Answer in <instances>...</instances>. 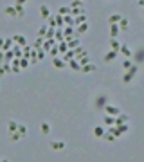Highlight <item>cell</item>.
I'll return each mask as SVG.
<instances>
[{"instance_id":"1","label":"cell","mask_w":144,"mask_h":162,"mask_svg":"<svg viewBox=\"0 0 144 162\" xmlns=\"http://www.w3.org/2000/svg\"><path fill=\"white\" fill-rule=\"evenodd\" d=\"M135 74H137V67H135V65H131V69H130L124 76H122V81H124V83H130L133 78H135Z\"/></svg>"},{"instance_id":"15","label":"cell","mask_w":144,"mask_h":162,"mask_svg":"<svg viewBox=\"0 0 144 162\" xmlns=\"http://www.w3.org/2000/svg\"><path fill=\"white\" fill-rule=\"evenodd\" d=\"M94 70H96V65H92V63H87V65H83V67H81V72H85V74L94 72Z\"/></svg>"},{"instance_id":"46","label":"cell","mask_w":144,"mask_h":162,"mask_svg":"<svg viewBox=\"0 0 144 162\" xmlns=\"http://www.w3.org/2000/svg\"><path fill=\"white\" fill-rule=\"evenodd\" d=\"M38 50V60H43V56H45V50H42V49H36Z\"/></svg>"},{"instance_id":"49","label":"cell","mask_w":144,"mask_h":162,"mask_svg":"<svg viewBox=\"0 0 144 162\" xmlns=\"http://www.w3.org/2000/svg\"><path fill=\"white\" fill-rule=\"evenodd\" d=\"M139 6H141V7H144V0H139Z\"/></svg>"},{"instance_id":"35","label":"cell","mask_w":144,"mask_h":162,"mask_svg":"<svg viewBox=\"0 0 144 162\" xmlns=\"http://www.w3.org/2000/svg\"><path fill=\"white\" fill-rule=\"evenodd\" d=\"M54 32H56V31H54V27H49V29H47V34H45V40H52Z\"/></svg>"},{"instance_id":"30","label":"cell","mask_w":144,"mask_h":162,"mask_svg":"<svg viewBox=\"0 0 144 162\" xmlns=\"http://www.w3.org/2000/svg\"><path fill=\"white\" fill-rule=\"evenodd\" d=\"M103 133H105V128H103V126H96L94 128V135L96 137H103Z\"/></svg>"},{"instance_id":"10","label":"cell","mask_w":144,"mask_h":162,"mask_svg":"<svg viewBox=\"0 0 144 162\" xmlns=\"http://www.w3.org/2000/svg\"><path fill=\"white\" fill-rule=\"evenodd\" d=\"M63 148H65L63 140H52V142H50V149H63Z\"/></svg>"},{"instance_id":"3","label":"cell","mask_w":144,"mask_h":162,"mask_svg":"<svg viewBox=\"0 0 144 162\" xmlns=\"http://www.w3.org/2000/svg\"><path fill=\"white\" fill-rule=\"evenodd\" d=\"M115 58H117V50H112V49H110V50H108V52L105 54V61H106V63L114 61Z\"/></svg>"},{"instance_id":"11","label":"cell","mask_w":144,"mask_h":162,"mask_svg":"<svg viewBox=\"0 0 144 162\" xmlns=\"http://www.w3.org/2000/svg\"><path fill=\"white\" fill-rule=\"evenodd\" d=\"M54 40L59 43V41H65V34H63V29H59L58 27V31L54 32Z\"/></svg>"},{"instance_id":"29","label":"cell","mask_w":144,"mask_h":162,"mask_svg":"<svg viewBox=\"0 0 144 162\" xmlns=\"http://www.w3.org/2000/svg\"><path fill=\"white\" fill-rule=\"evenodd\" d=\"M49 54H50V56H52V58H56L58 54H59V47H58V43H56V45H52V49L49 50Z\"/></svg>"},{"instance_id":"31","label":"cell","mask_w":144,"mask_h":162,"mask_svg":"<svg viewBox=\"0 0 144 162\" xmlns=\"http://www.w3.org/2000/svg\"><path fill=\"white\" fill-rule=\"evenodd\" d=\"M15 9H16V13H18V18H22L25 13H24V7H22V4H15Z\"/></svg>"},{"instance_id":"39","label":"cell","mask_w":144,"mask_h":162,"mask_svg":"<svg viewBox=\"0 0 144 162\" xmlns=\"http://www.w3.org/2000/svg\"><path fill=\"white\" fill-rule=\"evenodd\" d=\"M27 65H29V60H27L25 56H24V58H20V69H25Z\"/></svg>"},{"instance_id":"8","label":"cell","mask_w":144,"mask_h":162,"mask_svg":"<svg viewBox=\"0 0 144 162\" xmlns=\"http://www.w3.org/2000/svg\"><path fill=\"white\" fill-rule=\"evenodd\" d=\"M52 65L56 69H63V67H67V61L65 60H59V58H52Z\"/></svg>"},{"instance_id":"25","label":"cell","mask_w":144,"mask_h":162,"mask_svg":"<svg viewBox=\"0 0 144 162\" xmlns=\"http://www.w3.org/2000/svg\"><path fill=\"white\" fill-rule=\"evenodd\" d=\"M11 38H13V41H18V43H20L22 47L25 45V38H24V36H20V34H15V36H11Z\"/></svg>"},{"instance_id":"16","label":"cell","mask_w":144,"mask_h":162,"mask_svg":"<svg viewBox=\"0 0 144 162\" xmlns=\"http://www.w3.org/2000/svg\"><path fill=\"white\" fill-rule=\"evenodd\" d=\"M69 67H70L72 70H78V72H81V65H79V63H78V61H76L74 58L70 60V63H69Z\"/></svg>"},{"instance_id":"32","label":"cell","mask_w":144,"mask_h":162,"mask_svg":"<svg viewBox=\"0 0 144 162\" xmlns=\"http://www.w3.org/2000/svg\"><path fill=\"white\" fill-rule=\"evenodd\" d=\"M58 15H70V7L69 6H63L58 9Z\"/></svg>"},{"instance_id":"20","label":"cell","mask_w":144,"mask_h":162,"mask_svg":"<svg viewBox=\"0 0 144 162\" xmlns=\"http://www.w3.org/2000/svg\"><path fill=\"white\" fill-rule=\"evenodd\" d=\"M121 18H122V15H112V16L108 18V24H119Z\"/></svg>"},{"instance_id":"12","label":"cell","mask_w":144,"mask_h":162,"mask_svg":"<svg viewBox=\"0 0 144 162\" xmlns=\"http://www.w3.org/2000/svg\"><path fill=\"white\" fill-rule=\"evenodd\" d=\"M128 27H130V22H128V18H124V16H122V18H121V22H119V29H121V31H128Z\"/></svg>"},{"instance_id":"33","label":"cell","mask_w":144,"mask_h":162,"mask_svg":"<svg viewBox=\"0 0 144 162\" xmlns=\"http://www.w3.org/2000/svg\"><path fill=\"white\" fill-rule=\"evenodd\" d=\"M47 22H49V27H54L56 29V15H50L47 18Z\"/></svg>"},{"instance_id":"22","label":"cell","mask_w":144,"mask_h":162,"mask_svg":"<svg viewBox=\"0 0 144 162\" xmlns=\"http://www.w3.org/2000/svg\"><path fill=\"white\" fill-rule=\"evenodd\" d=\"M56 25L59 29H63L65 27V22H63V15H56Z\"/></svg>"},{"instance_id":"2","label":"cell","mask_w":144,"mask_h":162,"mask_svg":"<svg viewBox=\"0 0 144 162\" xmlns=\"http://www.w3.org/2000/svg\"><path fill=\"white\" fill-rule=\"evenodd\" d=\"M105 112L108 114V115H114V117H117L119 114H121V110L117 106H114V104H105Z\"/></svg>"},{"instance_id":"38","label":"cell","mask_w":144,"mask_h":162,"mask_svg":"<svg viewBox=\"0 0 144 162\" xmlns=\"http://www.w3.org/2000/svg\"><path fill=\"white\" fill-rule=\"evenodd\" d=\"M59 52H67L69 50V47H67V41H59Z\"/></svg>"},{"instance_id":"45","label":"cell","mask_w":144,"mask_h":162,"mask_svg":"<svg viewBox=\"0 0 144 162\" xmlns=\"http://www.w3.org/2000/svg\"><path fill=\"white\" fill-rule=\"evenodd\" d=\"M13 52H15V56H16V58H22V50H20L18 47H15V49H13Z\"/></svg>"},{"instance_id":"34","label":"cell","mask_w":144,"mask_h":162,"mask_svg":"<svg viewBox=\"0 0 144 162\" xmlns=\"http://www.w3.org/2000/svg\"><path fill=\"white\" fill-rule=\"evenodd\" d=\"M16 132L22 135V137H25V135H27V128H25L24 124H18V130H16Z\"/></svg>"},{"instance_id":"24","label":"cell","mask_w":144,"mask_h":162,"mask_svg":"<svg viewBox=\"0 0 144 162\" xmlns=\"http://www.w3.org/2000/svg\"><path fill=\"white\" fill-rule=\"evenodd\" d=\"M85 22H87V16H85V15H79V16H76V18H74V25L85 24Z\"/></svg>"},{"instance_id":"19","label":"cell","mask_w":144,"mask_h":162,"mask_svg":"<svg viewBox=\"0 0 144 162\" xmlns=\"http://www.w3.org/2000/svg\"><path fill=\"white\" fill-rule=\"evenodd\" d=\"M70 15H85V7H70Z\"/></svg>"},{"instance_id":"18","label":"cell","mask_w":144,"mask_h":162,"mask_svg":"<svg viewBox=\"0 0 144 162\" xmlns=\"http://www.w3.org/2000/svg\"><path fill=\"white\" fill-rule=\"evenodd\" d=\"M7 130H9V133H13V132H16V130H18V123H15L13 119H11V121L7 123Z\"/></svg>"},{"instance_id":"40","label":"cell","mask_w":144,"mask_h":162,"mask_svg":"<svg viewBox=\"0 0 144 162\" xmlns=\"http://www.w3.org/2000/svg\"><path fill=\"white\" fill-rule=\"evenodd\" d=\"M20 139H24V137L20 135L18 132H13V133H11V140H13V142H16V140H20Z\"/></svg>"},{"instance_id":"6","label":"cell","mask_w":144,"mask_h":162,"mask_svg":"<svg viewBox=\"0 0 144 162\" xmlns=\"http://www.w3.org/2000/svg\"><path fill=\"white\" fill-rule=\"evenodd\" d=\"M11 70H13L15 74L22 72V69H20V58H15V60H13V63H11Z\"/></svg>"},{"instance_id":"9","label":"cell","mask_w":144,"mask_h":162,"mask_svg":"<svg viewBox=\"0 0 144 162\" xmlns=\"http://www.w3.org/2000/svg\"><path fill=\"white\" fill-rule=\"evenodd\" d=\"M40 16H42L43 20H47L50 16V11H49V6H42L40 7Z\"/></svg>"},{"instance_id":"21","label":"cell","mask_w":144,"mask_h":162,"mask_svg":"<svg viewBox=\"0 0 144 162\" xmlns=\"http://www.w3.org/2000/svg\"><path fill=\"white\" fill-rule=\"evenodd\" d=\"M40 132H42L43 135H47V133L50 132V126H49V123H42V124H40Z\"/></svg>"},{"instance_id":"7","label":"cell","mask_w":144,"mask_h":162,"mask_svg":"<svg viewBox=\"0 0 144 162\" xmlns=\"http://www.w3.org/2000/svg\"><path fill=\"white\" fill-rule=\"evenodd\" d=\"M74 31L78 32V34H85V32L88 31V22H85V24H79V25H78Z\"/></svg>"},{"instance_id":"27","label":"cell","mask_w":144,"mask_h":162,"mask_svg":"<svg viewBox=\"0 0 144 162\" xmlns=\"http://www.w3.org/2000/svg\"><path fill=\"white\" fill-rule=\"evenodd\" d=\"M11 43H13V38H6V41H4V47H2V50L6 52V50H9L11 49Z\"/></svg>"},{"instance_id":"42","label":"cell","mask_w":144,"mask_h":162,"mask_svg":"<svg viewBox=\"0 0 144 162\" xmlns=\"http://www.w3.org/2000/svg\"><path fill=\"white\" fill-rule=\"evenodd\" d=\"M70 7H83V0H72Z\"/></svg>"},{"instance_id":"44","label":"cell","mask_w":144,"mask_h":162,"mask_svg":"<svg viewBox=\"0 0 144 162\" xmlns=\"http://www.w3.org/2000/svg\"><path fill=\"white\" fill-rule=\"evenodd\" d=\"M42 43H43V41H42V38L38 36V40L34 41V49H40V47H42Z\"/></svg>"},{"instance_id":"17","label":"cell","mask_w":144,"mask_h":162,"mask_svg":"<svg viewBox=\"0 0 144 162\" xmlns=\"http://www.w3.org/2000/svg\"><path fill=\"white\" fill-rule=\"evenodd\" d=\"M110 49L119 52V49H121V43L117 41V38H112V41H110Z\"/></svg>"},{"instance_id":"41","label":"cell","mask_w":144,"mask_h":162,"mask_svg":"<svg viewBox=\"0 0 144 162\" xmlns=\"http://www.w3.org/2000/svg\"><path fill=\"white\" fill-rule=\"evenodd\" d=\"M122 69H124V70H130V69H131V61H130V58L122 61Z\"/></svg>"},{"instance_id":"23","label":"cell","mask_w":144,"mask_h":162,"mask_svg":"<svg viewBox=\"0 0 144 162\" xmlns=\"http://www.w3.org/2000/svg\"><path fill=\"white\" fill-rule=\"evenodd\" d=\"M6 15H9V16H18L16 9H15V6H9V7H6Z\"/></svg>"},{"instance_id":"14","label":"cell","mask_w":144,"mask_h":162,"mask_svg":"<svg viewBox=\"0 0 144 162\" xmlns=\"http://www.w3.org/2000/svg\"><path fill=\"white\" fill-rule=\"evenodd\" d=\"M119 50L122 52V56H126V58H131V54H133V52H131V49H130L128 45H121V49H119Z\"/></svg>"},{"instance_id":"26","label":"cell","mask_w":144,"mask_h":162,"mask_svg":"<svg viewBox=\"0 0 144 162\" xmlns=\"http://www.w3.org/2000/svg\"><path fill=\"white\" fill-rule=\"evenodd\" d=\"M103 139H105V140H108V142H114V140H115L117 137H115L114 133H110V132H108V133H103Z\"/></svg>"},{"instance_id":"47","label":"cell","mask_w":144,"mask_h":162,"mask_svg":"<svg viewBox=\"0 0 144 162\" xmlns=\"http://www.w3.org/2000/svg\"><path fill=\"white\" fill-rule=\"evenodd\" d=\"M4 41H6L4 38H0V50H2V47H4Z\"/></svg>"},{"instance_id":"4","label":"cell","mask_w":144,"mask_h":162,"mask_svg":"<svg viewBox=\"0 0 144 162\" xmlns=\"http://www.w3.org/2000/svg\"><path fill=\"white\" fill-rule=\"evenodd\" d=\"M119 24H110V36L112 38H117V34H119Z\"/></svg>"},{"instance_id":"37","label":"cell","mask_w":144,"mask_h":162,"mask_svg":"<svg viewBox=\"0 0 144 162\" xmlns=\"http://www.w3.org/2000/svg\"><path fill=\"white\" fill-rule=\"evenodd\" d=\"M105 123H106L108 126H112V124H115V117H114V115H108V117H105Z\"/></svg>"},{"instance_id":"48","label":"cell","mask_w":144,"mask_h":162,"mask_svg":"<svg viewBox=\"0 0 144 162\" xmlns=\"http://www.w3.org/2000/svg\"><path fill=\"white\" fill-rule=\"evenodd\" d=\"M25 2H27V0H16V4H22V6H24Z\"/></svg>"},{"instance_id":"43","label":"cell","mask_w":144,"mask_h":162,"mask_svg":"<svg viewBox=\"0 0 144 162\" xmlns=\"http://www.w3.org/2000/svg\"><path fill=\"white\" fill-rule=\"evenodd\" d=\"M13 56H15V52H13V49H9V50H6V61H9V60H13Z\"/></svg>"},{"instance_id":"28","label":"cell","mask_w":144,"mask_h":162,"mask_svg":"<svg viewBox=\"0 0 144 162\" xmlns=\"http://www.w3.org/2000/svg\"><path fill=\"white\" fill-rule=\"evenodd\" d=\"M63 22H65V25H74V18L70 15H63Z\"/></svg>"},{"instance_id":"13","label":"cell","mask_w":144,"mask_h":162,"mask_svg":"<svg viewBox=\"0 0 144 162\" xmlns=\"http://www.w3.org/2000/svg\"><path fill=\"white\" fill-rule=\"evenodd\" d=\"M78 45H79V40H78V38H69V40H67V47H69V49H76Z\"/></svg>"},{"instance_id":"5","label":"cell","mask_w":144,"mask_h":162,"mask_svg":"<svg viewBox=\"0 0 144 162\" xmlns=\"http://www.w3.org/2000/svg\"><path fill=\"white\" fill-rule=\"evenodd\" d=\"M128 121H130V117H128V115L119 114V115L115 117V126H119V124H122V123H128Z\"/></svg>"},{"instance_id":"36","label":"cell","mask_w":144,"mask_h":162,"mask_svg":"<svg viewBox=\"0 0 144 162\" xmlns=\"http://www.w3.org/2000/svg\"><path fill=\"white\" fill-rule=\"evenodd\" d=\"M47 29H49L47 25H43V27H40V31H38V36H40V38H45V34H47Z\"/></svg>"}]
</instances>
